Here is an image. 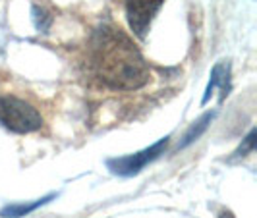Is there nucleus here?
<instances>
[{"label": "nucleus", "instance_id": "f257e3e1", "mask_svg": "<svg viewBox=\"0 0 257 218\" xmlns=\"http://www.w3.org/2000/svg\"><path fill=\"white\" fill-rule=\"evenodd\" d=\"M89 60L93 74L108 89H142L151 77L140 49L124 31L112 26L99 27L93 33Z\"/></svg>", "mask_w": 257, "mask_h": 218}, {"label": "nucleus", "instance_id": "f03ea898", "mask_svg": "<svg viewBox=\"0 0 257 218\" xmlns=\"http://www.w3.org/2000/svg\"><path fill=\"white\" fill-rule=\"evenodd\" d=\"M0 124L14 133H33L43 128V116L24 99L0 95Z\"/></svg>", "mask_w": 257, "mask_h": 218}, {"label": "nucleus", "instance_id": "7ed1b4c3", "mask_svg": "<svg viewBox=\"0 0 257 218\" xmlns=\"http://www.w3.org/2000/svg\"><path fill=\"white\" fill-rule=\"evenodd\" d=\"M168 143H170V137L167 135V137L159 139V141L153 143L151 147L143 149L140 153L118 156V158H108V160H106V166H108V170H110L112 174H116V176L132 178V176L140 174L147 164H151L153 160H157L161 154H165Z\"/></svg>", "mask_w": 257, "mask_h": 218}, {"label": "nucleus", "instance_id": "20e7f679", "mask_svg": "<svg viewBox=\"0 0 257 218\" xmlns=\"http://www.w3.org/2000/svg\"><path fill=\"white\" fill-rule=\"evenodd\" d=\"M165 0H126V18L134 35L145 39L155 16L163 8Z\"/></svg>", "mask_w": 257, "mask_h": 218}, {"label": "nucleus", "instance_id": "39448f33", "mask_svg": "<svg viewBox=\"0 0 257 218\" xmlns=\"http://www.w3.org/2000/svg\"><path fill=\"white\" fill-rule=\"evenodd\" d=\"M217 87H220V91H222L220 101H224L226 95H228V91H230V68H228V66L215 64V68L211 70V79H209V83H207V89H205L203 99H201V104L209 103V99L213 97V93H215Z\"/></svg>", "mask_w": 257, "mask_h": 218}, {"label": "nucleus", "instance_id": "423d86ee", "mask_svg": "<svg viewBox=\"0 0 257 218\" xmlns=\"http://www.w3.org/2000/svg\"><path fill=\"white\" fill-rule=\"evenodd\" d=\"M54 197H56L54 193H49V195L41 197L37 201H31V203H10V205L0 208V218H24L27 214H31V212H35L43 205L51 203Z\"/></svg>", "mask_w": 257, "mask_h": 218}, {"label": "nucleus", "instance_id": "0eeeda50", "mask_svg": "<svg viewBox=\"0 0 257 218\" xmlns=\"http://www.w3.org/2000/svg\"><path fill=\"white\" fill-rule=\"evenodd\" d=\"M215 116H217V112H215V110H213V112H205V114L201 116L197 122H193L192 126H190V129L184 133V137H182L178 149H186V147H190L195 139H199V137L205 133V129L209 128V124L215 120Z\"/></svg>", "mask_w": 257, "mask_h": 218}, {"label": "nucleus", "instance_id": "6e6552de", "mask_svg": "<svg viewBox=\"0 0 257 218\" xmlns=\"http://www.w3.org/2000/svg\"><path fill=\"white\" fill-rule=\"evenodd\" d=\"M31 14H33V24L37 27L41 33H47L52 26V16L45 8H41V6H33L31 8Z\"/></svg>", "mask_w": 257, "mask_h": 218}, {"label": "nucleus", "instance_id": "1a4fd4ad", "mask_svg": "<svg viewBox=\"0 0 257 218\" xmlns=\"http://www.w3.org/2000/svg\"><path fill=\"white\" fill-rule=\"evenodd\" d=\"M255 137H257V131L251 129V131L245 135V139L242 141V145L234 151L232 158H242V156H247L249 153H253V149H255Z\"/></svg>", "mask_w": 257, "mask_h": 218}, {"label": "nucleus", "instance_id": "9d476101", "mask_svg": "<svg viewBox=\"0 0 257 218\" xmlns=\"http://www.w3.org/2000/svg\"><path fill=\"white\" fill-rule=\"evenodd\" d=\"M219 218H234V216H232V212H228V210H222Z\"/></svg>", "mask_w": 257, "mask_h": 218}]
</instances>
